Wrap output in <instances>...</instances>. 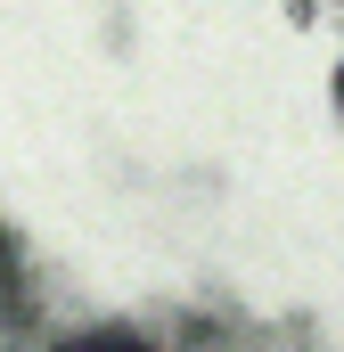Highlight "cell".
Listing matches in <instances>:
<instances>
[{
    "label": "cell",
    "mask_w": 344,
    "mask_h": 352,
    "mask_svg": "<svg viewBox=\"0 0 344 352\" xmlns=\"http://www.w3.org/2000/svg\"><path fill=\"white\" fill-rule=\"evenodd\" d=\"M336 98H344V74H336Z\"/></svg>",
    "instance_id": "cell-1"
}]
</instances>
